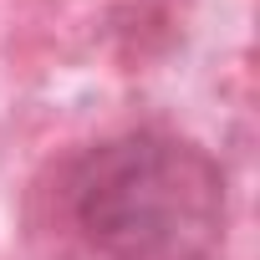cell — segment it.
I'll return each instance as SVG.
<instances>
[{
  "label": "cell",
  "instance_id": "1",
  "mask_svg": "<svg viewBox=\"0 0 260 260\" xmlns=\"http://www.w3.org/2000/svg\"><path fill=\"white\" fill-rule=\"evenodd\" d=\"M61 209L97 260H209L224 240L219 158L174 127H127L61 169Z\"/></svg>",
  "mask_w": 260,
  "mask_h": 260
}]
</instances>
